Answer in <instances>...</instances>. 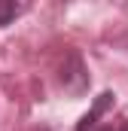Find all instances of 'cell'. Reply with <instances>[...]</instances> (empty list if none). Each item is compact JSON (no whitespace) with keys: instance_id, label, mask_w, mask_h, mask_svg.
<instances>
[{"instance_id":"obj_2","label":"cell","mask_w":128,"mask_h":131,"mask_svg":"<svg viewBox=\"0 0 128 131\" xmlns=\"http://www.w3.org/2000/svg\"><path fill=\"white\" fill-rule=\"evenodd\" d=\"M113 98H116L113 92H101V95L95 98V104H92V110L79 116V122H76V131H92V128L98 125V119L107 113V107L113 104Z\"/></svg>"},{"instance_id":"obj_4","label":"cell","mask_w":128,"mask_h":131,"mask_svg":"<svg viewBox=\"0 0 128 131\" xmlns=\"http://www.w3.org/2000/svg\"><path fill=\"white\" fill-rule=\"evenodd\" d=\"M119 131H128V122H122V128H119Z\"/></svg>"},{"instance_id":"obj_3","label":"cell","mask_w":128,"mask_h":131,"mask_svg":"<svg viewBox=\"0 0 128 131\" xmlns=\"http://www.w3.org/2000/svg\"><path fill=\"white\" fill-rule=\"evenodd\" d=\"M18 12H22V6H18V3H12V0H0V28H6Z\"/></svg>"},{"instance_id":"obj_1","label":"cell","mask_w":128,"mask_h":131,"mask_svg":"<svg viewBox=\"0 0 128 131\" xmlns=\"http://www.w3.org/2000/svg\"><path fill=\"white\" fill-rule=\"evenodd\" d=\"M61 85L70 95H82L89 89V73H86L82 61H79V55H67L64 70H61Z\"/></svg>"},{"instance_id":"obj_5","label":"cell","mask_w":128,"mask_h":131,"mask_svg":"<svg viewBox=\"0 0 128 131\" xmlns=\"http://www.w3.org/2000/svg\"><path fill=\"white\" fill-rule=\"evenodd\" d=\"M98 131H113V128H98Z\"/></svg>"}]
</instances>
